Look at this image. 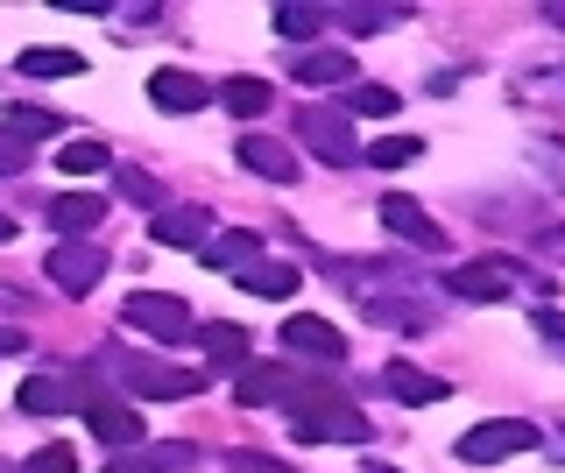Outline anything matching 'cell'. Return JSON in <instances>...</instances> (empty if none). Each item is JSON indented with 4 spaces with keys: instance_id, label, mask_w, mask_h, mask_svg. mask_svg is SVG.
<instances>
[{
    "instance_id": "9",
    "label": "cell",
    "mask_w": 565,
    "mask_h": 473,
    "mask_svg": "<svg viewBox=\"0 0 565 473\" xmlns=\"http://www.w3.org/2000/svg\"><path fill=\"white\" fill-rule=\"evenodd\" d=\"M382 226H388L396 240H411V248H424V255L446 248V234L431 226V213H424L417 198H403V191H388V198H382Z\"/></svg>"
},
{
    "instance_id": "20",
    "label": "cell",
    "mask_w": 565,
    "mask_h": 473,
    "mask_svg": "<svg viewBox=\"0 0 565 473\" xmlns=\"http://www.w3.org/2000/svg\"><path fill=\"white\" fill-rule=\"evenodd\" d=\"M22 410L29 417H57V410H71V389L57 375H35V381H22Z\"/></svg>"
},
{
    "instance_id": "22",
    "label": "cell",
    "mask_w": 565,
    "mask_h": 473,
    "mask_svg": "<svg viewBox=\"0 0 565 473\" xmlns=\"http://www.w3.org/2000/svg\"><path fill=\"white\" fill-rule=\"evenodd\" d=\"M22 72L29 78H78L85 57H78V50H22Z\"/></svg>"
},
{
    "instance_id": "7",
    "label": "cell",
    "mask_w": 565,
    "mask_h": 473,
    "mask_svg": "<svg viewBox=\"0 0 565 473\" xmlns=\"http://www.w3.org/2000/svg\"><path fill=\"white\" fill-rule=\"evenodd\" d=\"M43 276L57 283L64 297H85L106 276V255L93 248V240H64V248H50V261H43Z\"/></svg>"
},
{
    "instance_id": "24",
    "label": "cell",
    "mask_w": 565,
    "mask_h": 473,
    "mask_svg": "<svg viewBox=\"0 0 565 473\" xmlns=\"http://www.w3.org/2000/svg\"><path fill=\"white\" fill-rule=\"evenodd\" d=\"M318 29H326V8H305V0L276 8V36H290V43H311Z\"/></svg>"
},
{
    "instance_id": "5",
    "label": "cell",
    "mask_w": 565,
    "mask_h": 473,
    "mask_svg": "<svg viewBox=\"0 0 565 473\" xmlns=\"http://www.w3.org/2000/svg\"><path fill=\"white\" fill-rule=\"evenodd\" d=\"M509 283L544 290L537 276H523V269H516V261H467V269H452V276H446V290H452V297H467V304H494V297H509Z\"/></svg>"
},
{
    "instance_id": "12",
    "label": "cell",
    "mask_w": 565,
    "mask_h": 473,
    "mask_svg": "<svg viewBox=\"0 0 565 473\" xmlns=\"http://www.w3.org/2000/svg\"><path fill=\"white\" fill-rule=\"evenodd\" d=\"M241 163L255 170V178H269V184H290L297 178V149L276 142V135H241Z\"/></svg>"
},
{
    "instance_id": "1",
    "label": "cell",
    "mask_w": 565,
    "mask_h": 473,
    "mask_svg": "<svg viewBox=\"0 0 565 473\" xmlns=\"http://www.w3.org/2000/svg\"><path fill=\"white\" fill-rule=\"evenodd\" d=\"M290 424H297V438H347V445H361L367 438V417L353 410L347 396H305L297 389V402H290Z\"/></svg>"
},
{
    "instance_id": "19",
    "label": "cell",
    "mask_w": 565,
    "mask_h": 473,
    "mask_svg": "<svg viewBox=\"0 0 565 473\" xmlns=\"http://www.w3.org/2000/svg\"><path fill=\"white\" fill-rule=\"evenodd\" d=\"M297 78H305V85H347L353 57H347V50H305V57H297Z\"/></svg>"
},
{
    "instance_id": "6",
    "label": "cell",
    "mask_w": 565,
    "mask_h": 473,
    "mask_svg": "<svg viewBox=\"0 0 565 473\" xmlns=\"http://www.w3.org/2000/svg\"><path fill=\"white\" fill-rule=\"evenodd\" d=\"M120 381H128L135 396H149V402H177V396L205 389V375H191V367H163V361H120Z\"/></svg>"
},
{
    "instance_id": "39",
    "label": "cell",
    "mask_w": 565,
    "mask_h": 473,
    "mask_svg": "<svg viewBox=\"0 0 565 473\" xmlns=\"http://www.w3.org/2000/svg\"><path fill=\"white\" fill-rule=\"evenodd\" d=\"M544 14H552V22H558V29H565V8H544Z\"/></svg>"
},
{
    "instance_id": "30",
    "label": "cell",
    "mask_w": 565,
    "mask_h": 473,
    "mask_svg": "<svg viewBox=\"0 0 565 473\" xmlns=\"http://www.w3.org/2000/svg\"><path fill=\"white\" fill-rule=\"evenodd\" d=\"M353 114H396V93L388 85H353Z\"/></svg>"
},
{
    "instance_id": "25",
    "label": "cell",
    "mask_w": 565,
    "mask_h": 473,
    "mask_svg": "<svg viewBox=\"0 0 565 473\" xmlns=\"http://www.w3.org/2000/svg\"><path fill=\"white\" fill-rule=\"evenodd\" d=\"M226 114H241V120L269 114V85L262 78H226Z\"/></svg>"
},
{
    "instance_id": "4",
    "label": "cell",
    "mask_w": 565,
    "mask_h": 473,
    "mask_svg": "<svg viewBox=\"0 0 565 473\" xmlns=\"http://www.w3.org/2000/svg\"><path fill=\"white\" fill-rule=\"evenodd\" d=\"M120 319H128L135 332H149V340H163V346H177V340L191 332L184 297H163V290H135L128 304H120Z\"/></svg>"
},
{
    "instance_id": "32",
    "label": "cell",
    "mask_w": 565,
    "mask_h": 473,
    "mask_svg": "<svg viewBox=\"0 0 565 473\" xmlns=\"http://www.w3.org/2000/svg\"><path fill=\"white\" fill-rule=\"evenodd\" d=\"M22 163H29V149H22V142H14V135H8V128H0V178H14V170H22Z\"/></svg>"
},
{
    "instance_id": "37",
    "label": "cell",
    "mask_w": 565,
    "mask_h": 473,
    "mask_svg": "<svg viewBox=\"0 0 565 473\" xmlns=\"http://www.w3.org/2000/svg\"><path fill=\"white\" fill-rule=\"evenodd\" d=\"M544 248H552V255H565V234H544Z\"/></svg>"
},
{
    "instance_id": "8",
    "label": "cell",
    "mask_w": 565,
    "mask_h": 473,
    "mask_svg": "<svg viewBox=\"0 0 565 473\" xmlns=\"http://www.w3.org/2000/svg\"><path fill=\"white\" fill-rule=\"evenodd\" d=\"M234 402H247V410H262V402H297V375L282 361H247L234 375Z\"/></svg>"
},
{
    "instance_id": "28",
    "label": "cell",
    "mask_w": 565,
    "mask_h": 473,
    "mask_svg": "<svg viewBox=\"0 0 565 473\" xmlns=\"http://www.w3.org/2000/svg\"><path fill=\"white\" fill-rule=\"evenodd\" d=\"M361 155H367L375 170H403V163H417V142H411V135H382V142L361 149Z\"/></svg>"
},
{
    "instance_id": "33",
    "label": "cell",
    "mask_w": 565,
    "mask_h": 473,
    "mask_svg": "<svg viewBox=\"0 0 565 473\" xmlns=\"http://www.w3.org/2000/svg\"><path fill=\"white\" fill-rule=\"evenodd\" d=\"M120 198H135V205H156V198H163V191H156L149 178H135V170H128V178H120Z\"/></svg>"
},
{
    "instance_id": "31",
    "label": "cell",
    "mask_w": 565,
    "mask_h": 473,
    "mask_svg": "<svg viewBox=\"0 0 565 473\" xmlns=\"http://www.w3.org/2000/svg\"><path fill=\"white\" fill-rule=\"evenodd\" d=\"M226 466H234V473H297V466L269 460V452H226Z\"/></svg>"
},
{
    "instance_id": "29",
    "label": "cell",
    "mask_w": 565,
    "mask_h": 473,
    "mask_svg": "<svg viewBox=\"0 0 565 473\" xmlns=\"http://www.w3.org/2000/svg\"><path fill=\"white\" fill-rule=\"evenodd\" d=\"M29 473H78V452H71V445H43V452H29Z\"/></svg>"
},
{
    "instance_id": "11",
    "label": "cell",
    "mask_w": 565,
    "mask_h": 473,
    "mask_svg": "<svg viewBox=\"0 0 565 473\" xmlns=\"http://www.w3.org/2000/svg\"><path fill=\"white\" fill-rule=\"evenodd\" d=\"M85 424H93L106 445H141V410L135 402H120V396H85Z\"/></svg>"
},
{
    "instance_id": "36",
    "label": "cell",
    "mask_w": 565,
    "mask_h": 473,
    "mask_svg": "<svg viewBox=\"0 0 565 473\" xmlns=\"http://www.w3.org/2000/svg\"><path fill=\"white\" fill-rule=\"evenodd\" d=\"M544 163H552V170H558V184H565V155H558V149H544Z\"/></svg>"
},
{
    "instance_id": "16",
    "label": "cell",
    "mask_w": 565,
    "mask_h": 473,
    "mask_svg": "<svg viewBox=\"0 0 565 473\" xmlns=\"http://www.w3.org/2000/svg\"><path fill=\"white\" fill-rule=\"evenodd\" d=\"M106 219V198L99 191H64V198H50V226H64V234H85V226Z\"/></svg>"
},
{
    "instance_id": "13",
    "label": "cell",
    "mask_w": 565,
    "mask_h": 473,
    "mask_svg": "<svg viewBox=\"0 0 565 473\" xmlns=\"http://www.w3.org/2000/svg\"><path fill=\"white\" fill-rule=\"evenodd\" d=\"M149 99H156L163 114H199L205 99H212V85L191 78V72H156V78H149Z\"/></svg>"
},
{
    "instance_id": "21",
    "label": "cell",
    "mask_w": 565,
    "mask_h": 473,
    "mask_svg": "<svg viewBox=\"0 0 565 473\" xmlns=\"http://www.w3.org/2000/svg\"><path fill=\"white\" fill-rule=\"evenodd\" d=\"M199 340L220 367H247V332L241 325H199Z\"/></svg>"
},
{
    "instance_id": "27",
    "label": "cell",
    "mask_w": 565,
    "mask_h": 473,
    "mask_svg": "<svg viewBox=\"0 0 565 473\" xmlns=\"http://www.w3.org/2000/svg\"><path fill=\"white\" fill-rule=\"evenodd\" d=\"M57 128H64V120H57V114H43V107H14V114H8V135H14L22 149L35 142V135H57Z\"/></svg>"
},
{
    "instance_id": "40",
    "label": "cell",
    "mask_w": 565,
    "mask_h": 473,
    "mask_svg": "<svg viewBox=\"0 0 565 473\" xmlns=\"http://www.w3.org/2000/svg\"><path fill=\"white\" fill-rule=\"evenodd\" d=\"M367 473H396V466H367Z\"/></svg>"
},
{
    "instance_id": "18",
    "label": "cell",
    "mask_w": 565,
    "mask_h": 473,
    "mask_svg": "<svg viewBox=\"0 0 565 473\" xmlns=\"http://www.w3.org/2000/svg\"><path fill=\"white\" fill-rule=\"evenodd\" d=\"M199 261H205V269H255V261H262V234H226V240H205V248H199Z\"/></svg>"
},
{
    "instance_id": "17",
    "label": "cell",
    "mask_w": 565,
    "mask_h": 473,
    "mask_svg": "<svg viewBox=\"0 0 565 473\" xmlns=\"http://www.w3.org/2000/svg\"><path fill=\"white\" fill-rule=\"evenodd\" d=\"M241 290H255V297H269V304H282V297L305 290V276H297L290 261H255V269H241Z\"/></svg>"
},
{
    "instance_id": "2",
    "label": "cell",
    "mask_w": 565,
    "mask_h": 473,
    "mask_svg": "<svg viewBox=\"0 0 565 473\" xmlns=\"http://www.w3.org/2000/svg\"><path fill=\"white\" fill-rule=\"evenodd\" d=\"M530 445H537V424H523V417H488V424H473L452 452H459L467 466H494V460H509V452H530Z\"/></svg>"
},
{
    "instance_id": "35",
    "label": "cell",
    "mask_w": 565,
    "mask_h": 473,
    "mask_svg": "<svg viewBox=\"0 0 565 473\" xmlns=\"http://www.w3.org/2000/svg\"><path fill=\"white\" fill-rule=\"evenodd\" d=\"M22 346H29L22 332H0V354H22Z\"/></svg>"
},
{
    "instance_id": "34",
    "label": "cell",
    "mask_w": 565,
    "mask_h": 473,
    "mask_svg": "<svg viewBox=\"0 0 565 473\" xmlns=\"http://www.w3.org/2000/svg\"><path fill=\"white\" fill-rule=\"evenodd\" d=\"M537 340H552L565 354V311H537Z\"/></svg>"
},
{
    "instance_id": "3",
    "label": "cell",
    "mask_w": 565,
    "mask_h": 473,
    "mask_svg": "<svg viewBox=\"0 0 565 473\" xmlns=\"http://www.w3.org/2000/svg\"><path fill=\"white\" fill-rule=\"evenodd\" d=\"M297 135H305V149L318 155V163H332V170H347L353 155H361V142H353V120L332 114V107H305V114H297Z\"/></svg>"
},
{
    "instance_id": "26",
    "label": "cell",
    "mask_w": 565,
    "mask_h": 473,
    "mask_svg": "<svg viewBox=\"0 0 565 473\" xmlns=\"http://www.w3.org/2000/svg\"><path fill=\"white\" fill-rule=\"evenodd\" d=\"M57 163H64V178H93V170L114 163V155H106V142H64Z\"/></svg>"
},
{
    "instance_id": "38",
    "label": "cell",
    "mask_w": 565,
    "mask_h": 473,
    "mask_svg": "<svg viewBox=\"0 0 565 473\" xmlns=\"http://www.w3.org/2000/svg\"><path fill=\"white\" fill-rule=\"evenodd\" d=\"M0 240H14V219H0Z\"/></svg>"
},
{
    "instance_id": "15",
    "label": "cell",
    "mask_w": 565,
    "mask_h": 473,
    "mask_svg": "<svg viewBox=\"0 0 565 473\" xmlns=\"http://www.w3.org/2000/svg\"><path fill=\"white\" fill-rule=\"evenodd\" d=\"M382 381H388V396H403V402H446L452 396L438 375H424V367H411V361H388Z\"/></svg>"
},
{
    "instance_id": "10",
    "label": "cell",
    "mask_w": 565,
    "mask_h": 473,
    "mask_svg": "<svg viewBox=\"0 0 565 473\" xmlns=\"http://www.w3.org/2000/svg\"><path fill=\"white\" fill-rule=\"evenodd\" d=\"M282 346L290 354H305V361H347V340H340V325H326V319H311V311H297V319H282Z\"/></svg>"
},
{
    "instance_id": "14",
    "label": "cell",
    "mask_w": 565,
    "mask_h": 473,
    "mask_svg": "<svg viewBox=\"0 0 565 473\" xmlns=\"http://www.w3.org/2000/svg\"><path fill=\"white\" fill-rule=\"evenodd\" d=\"M156 248H205L212 234V213H199V205H177V213H156Z\"/></svg>"
},
{
    "instance_id": "23",
    "label": "cell",
    "mask_w": 565,
    "mask_h": 473,
    "mask_svg": "<svg viewBox=\"0 0 565 473\" xmlns=\"http://www.w3.org/2000/svg\"><path fill=\"white\" fill-rule=\"evenodd\" d=\"M184 460H191V445H149V452H135V460L120 452L106 473H170V466H184Z\"/></svg>"
}]
</instances>
